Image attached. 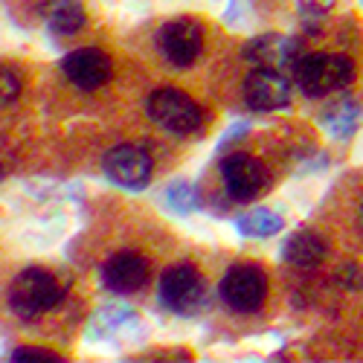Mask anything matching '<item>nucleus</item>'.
Masks as SVG:
<instances>
[{
	"label": "nucleus",
	"instance_id": "obj_1",
	"mask_svg": "<svg viewBox=\"0 0 363 363\" xmlns=\"http://www.w3.org/2000/svg\"><path fill=\"white\" fill-rule=\"evenodd\" d=\"M296 84L302 94L308 96H328L335 90H343L354 79V65L346 55H328V52H314L299 58L294 67Z\"/></svg>",
	"mask_w": 363,
	"mask_h": 363
},
{
	"label": "nucleus",
	"instance_id": "obj_2",
	"mask_svg": "<svg viewBox=\"0 0 363 363\" xmlns=\"http://www.w3.org/2000/svg\"><path fill=\"white\" fill-rule=\"evenodd\" d=\"M58 299H62V285L55 282L52 274H47L41 267L23 270L9 288V306L23 320L50 311L52 306H58Z\"/></svg>",
	"mask_w": 363,
	"mask_h": 363
},
{
	"label": "nucleus",
	"instance_id": "obj_3",
	"mask_svg": "<svg viewBox=\"0 0 363 363\" xmlns=\"http://www.w3.org/2000/svg\"><path fill=\"white\" fill-rule=\"evenodd\" d=\"M148 116L155 119L157 125H163L166 131H174V134H192L203 123L201 105L174 87H160L148 96Z\"/></svg>",
	"mask_w": 363,
	"mask_h": 363
},
{
	"label": "nucleus",
	"instance_id": "obj_4",
	"mask_svg": "<svg viewBox=\"0 0 363 363\" xmlns=\"http://www.w3.org/2000/svg\"><path fill=\"white\" fill-rule=\"evenodd\" d=\"M160 302L177 314H195L206 302V285L192 264H174L160 277Z\"/></svg>",
	"mask_w": 363,
	"mask_h": 363
},
{
	"label": "nucleus",
	"instance_id": "obj_5",
	"mask_svg": "<svg viewBox=\"0 0 363 363\" xmlns=\"http://www.w3.org/2000/svg\"><path fill=\"white\" fill-rule=\"evenodd\" d=\"M267 296V279L256 264H235L221 279V299L238 314L259 311Z\"/></svg>",
	"mask_w": 363,
	"mask_h": 363
},
{
	"label": "nucleus",
	"instance_id": "obj_6",
	"mask_svg": "<svg viewBox=\"0 0 363 363\" xmlns=\"http://www.w3.org/2000/svg\"><path fill=\"white\" fill-rule=\"evenodd\" d=\"M157 50L174 67H189L203 50V33L201 26L189 18H174L160 26L157 33Z\"/></svg>",
	"mask_w": 363,
	"mask_h": 363
},
{
	"label": "nucleus",
	"instance_id": "obj_7",
	"mask_svg": "<svg viewBox=\"0 0 363 363\" xmlns=\"http://www.w3.org/2000/svg\"><path fill=\"white\" fill-rule=\"evenodd\" d=\"M221 177L230 198L235 201H253L267 186V169L262 160L250 155H230L221 163Z\"/></svg>",
	"mask_w": 363,
	"mask_h": 363
},
{
	"label": "nucleus",
	"instance_id": "obj_8",
	"mask_svg": "<svg viewBox=\"0 0 363 363\" xmlns=\"http://www.w3.org/2000/svg\"><path fill=\"white\" fill-rule=\"evenodd\" d=\"M105 174L116 186L143 189L151 177V157L137 145H116L105 155Z\"/></svg>",
	"mask_w": 363,
	"mask_h": 363
},
{
	"label": "nucleus",
	"instance_id": "obj_9",
	"mask_svg": "<svg viewBox=\"0 0 363 363\" xmlns=\"http://www.w3.org/2000/svg\"><path fill=\"white\" fill-rule=\"evenodd\" d=\"M245 99L253 111H277L291 99L288 79L270 67H259L245 79Z\"/></svg>",
	"mask_w": 363,
	"mask_h": 363
},
{
	"label": "nucleus",
	"instance_id": "obj_10",
	"mask_svg": "<svg viewBox=\"0 0 363 363\" xmlns=\"http://www.w3.org/2000/svg\"><path fill=\"white\" fill-rule=\"evenodd\" d=\"M62 70H65V76H67L76 87L96 90V87H102V84L111 79V58H108L102 50L84 47V50H76V52H70V55L65 58Z\"/></svg>",
	"mask_w": 363,
	"mask_h": 363
},
{
	"label": "nucleus",
	"instance_id": "obj_11",
	"mask_svg": "<svg viewBox=\"0 0 363 363\" xmlns=\"http://www.w3.org/2000/svg\"><path fill=\"white\" fill-rule=\"evenodd\" d=\"M102 279L111 291L116 294H131L140 291L148 279V262L140 253H113L105 267H102Z\"/></svg>",
	"mask_w": 363,
	"mask_h": 363
},
{
	"label": "nucleus",
	"instance_id": "obj_12",
	"mask_svg": "<svg viewBox=\"0 0 363 363\" xmlns=\"http://www.w3.org/2000/svg\"><path fill=\"white\" fill-rule=\"evenodd\" d=\"M282 256L294 267H317L325 259V241L311 230H299L282 245Z\"/></svg>",
	"mask_w": 363,
	"mask_h": 363
},
{
	"label": "nucleus",
	"instance_id": "obj_13",
	"mask_svg": "<svg viewBox=\"0 0 363 363\" xmlns=\"http://www.w3.org/2000/svg\"><path fill=\"white\" fill-rule=\"evenodd\" d=\"M320 123H323V128L335 140H349L360 128V105L354 99L343 96L340 102H335L320 116Z\"/></svg>",
	"mask_w": 363,
	"mask_h": 363
},
{
	"label": "nucleus",
	"instance_id": "obj_14",
	"mask_svg": "<svg viewBox=\"0 0 363 363\" xmlns=\"http://www.w3.org/2000/svg\"><path fill=\"white\" fill-rule=\"evenodd\" d=\"M299 44L294 38H279V35H262L245 47V55L253 58L259 65H282L288 58H294Z\"/></svg>",
	"mask_w": 363,
	"mask_h": 363
},
{
	"label": "nucleus",
	"instance_id": "obj_15",
	"mask_svg": "<svg viewBox=\"0 0 363 363\" xmlns=\"http://www.w3.org/2000/svg\"><path fill=\"white\" fill-rule=\"evenodd\" d=\"M47 23L58 35H73L84 26V9L79 0H52L47 6Z\"/></svg>",
	"mask_w": 363,
	"mask_h": 363
},
{
	"label": "nucleus",
	"instance_id": "obj_16",
	"mask_svg": "<svg viewBox=\"0 0 363 363\" xmlns=\"http://www.w3.org/2000/svg\"><path fill=\"white\" fill-rule=\"evenodd\" d=\"M235 227L241 235L267 238V235H277L282 230V216L270 213V209H250V213L235 218Z\"/></svg>",
	"mask_w": 363,
	"mask_h": 363
},
{
	"label": "nucleus",
	"instance_id": "obj_17",
	"mask_svg": "<svg viewBox=\"0 0 363 363\" xmlns=\"http://www.w3.org/2000/svg\"><path fill=\"white\" fill-rule=\"evenodd\" d=\"M166 201L172 203V209H177V213H192V209H198V203H201L195 186L186 184V180H174L166 192Z\"/></svg>",
	"mask_w": 363,
	"mask_h": 363
},
{
	"label": "nucleus",
	"instance_id": "obj_18",
	"mask_svg": "<svg viewBox=\"0 0 363 363\" xmlns=\"http://www.w3.org/2000/svg\"><path fill=\"white\" fill-rule=\"evenodd\" d=\"M18 94H21V79L9 67L0 65V102H12Z\"/></svg>",
	"mask_w": 363,
	"mask_h": 363
},
{
	"label": "nucleus",
	"instance_id": "obj_19",
	"mask_svg": "<svg viewBox=\"0 0 363 363\" xmlns=\"http://www.w3.org/2000/svg\"><path fill=\"white\" fill-rule=\"evenodd\" d=\"M337 282L343 285V288H349V291H360L363 288V267H357V264H343L340 270H337Z\"/></svg>",
	"mask_w": 363,
	"mask_h": 363
},
{
	"label": "nucleus",
	"instance_id": "obj_20",
	"mask_svg": "<svg viewBox=\"0 0 363 363\" xmlns=\"http://www.w3.org/2000/svg\"><path fill=\"white\" fill-rule=\"evenodd\" d=\"M12 360H62V354L47 352V349H15Z\"/></svg>",
	"mask_w": 363,
	"mask_h": 363
},
{
	"label": "nucleus",
	"instance_id": "obj_21",
	"mask_svg": "<svg viewBox=\"0 0 363 363\" xmlns=\"http://www.w3.org/2000/svg\"><path fill=\"white\" fill-rule=\"evenodd\" d=\"M331 4H335V0H299V6H302V9H306V12L311 15V18L323 15V12H325V9L331 6Z\"/></svg>",
	"mask_w": 363,
	"mask_h": 363
},
{
	"label": "nucleus",
	"instance_id": "obj_22",
	"mask_svg": "<svg viewBox=\"0 0 363 363\" xmlns=\"http://www.w3.org/2000/svg\"><path fill=\"white\" fill-rule=\"evenodd\" d=\"M0 180H4V166H0Z\"/></svg>",
	"mask_w": 363,
	"mask_h": 363
}]
</instances>
